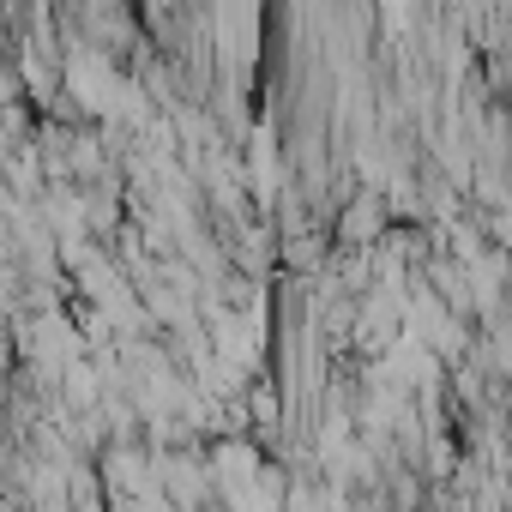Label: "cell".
Listing matches in <instances>:
<instances>
[{
  "instance_id": "cell-1",
  "label": "cell",
  "mask_w": 512,
  "mask_h": 512,
  "mask_svg": "<svg viewBox=\"0 0 512 512\" xmlns=\"http://www.w3.org/2000/svg\"><path fill=\"white\" fill-rule=\"evenodd\" d=\"M97 482L109 488V500H145L157 494V476H151V452L139 440H109L103 446V470Z\"/></svg>"
},
{
  "instance_id": "cell-2",
  "label": "cell",
  "mask_w": 512,
  "mask_h": 512,
  "mask_svg": "<svg viewBox=\"0 0 512 512\" xmlns=\"http://www.w3.org/2000/svg\"><path fill=\"white\" fill-rule=\"evenodd\" d=\"M260 464H266V458H260V446L241 440V434H229V440H217V446H211L205 476H211V488H217V494H241V488H253Z\"/></svg>"
},
{
  "instance_id": "cell-3",
  "label": "cell",
  "mask_w": 512,
  "mask_h": 512,
  "mask_svg": "<svg viewBox=\"0 0 512 512\" xmlns=\"http://www.w3.org/2000/svg\"><path fill=\"white\" fill-rule=\"evenodd\" d=\"M278 392L272 386H253V422H260V434H278Z\"/></svg>"
}]
</instances>
